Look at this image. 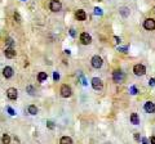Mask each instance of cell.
<instances>
[{
    "label": "cell",
    "mask_w": 155,
    "mask_h": 144,
    "mask_svg": "<svg viewBox=\"0 0 155 144\" xmlns=\"http://www.w3.org/2000/svg\"><path fill=\"white\" fill-rule=\"evenodd\" d=\"M124 79H125V76L120 70H116V71L112 72V81L115 84H122L123 81H124Z\"/></svg>",
    "instance_id": "6da1fadb"
},
{
    "label": "cell",
    "mask_w": 155,
    "mask_h": 144,
    "mask_svg": "<svg viewBox=\"0 0 155 144\" xmlns=\"http://www.w3.org/2000/svg\"><path fill=\"white\" fill-rule=\"evenodd\" d=\"M90 64H92L93 68H101L102 64H103V61H102V58L100 57V55H93L92 57V59H90Z\"/></svg>",
    "instance_id": "7a4b0ae2"
},
{
    "label": "cell",
    "mask_w": 155,
    "mask_h": 144,
    "mask_svg": "<svg viewBox=\"0 0 155 144\" xmlns=\"http://www.w3.org/2000/svg\"><path fill=\"white\" fill-rule=\"evenodd\" d=\"M133 73L136 76H144L145 73H146V67H145L144 64H134L133 66Z\"/></svg>",
    "instance_id": "3957f363"
},
{
    "label": "cell",
    "mask_w": 155,
    "mask_h": 144,
    "mask_svg": "<svg viewBox=\"0 0 155 144\" xmlns=\"http://www.w3.org/2000/svg\"><path fill=\"white\" fill-rule=\"evenodd\" d=\"M144 28L147 31H154L155 30V19L154 18H146L144 21Z\"/></svg>",
    "instance_id": "277c9868"
},
{
    "label": "cell",
    "mask_w": 155,
    "mask_h": 144,
    "mask_svg": "<svg viewBox=\"0 0 155 144\" xmlns=\"http://www.w3.org/2000/svg\"><path fill=\"white\" fill-rule=\"evenodd\" d=\"M60 93H61V97L63 98H70L71 94H72V90L69 85H62L61 89H60Z\"/></svg>",
    "instance_id": "5b68a950"
},
{
    "label": "cell",
    "mask_w": 155,
    "mask_h": 144,
    "mask_svg": "<svg viewBox=\"0 0 155 144\" xmlns=\"http://www.w3.org/2000/svg\"><path fill=\"white\" fill-rule=\"evenodd\" d=\"M49 9H51L52 12H60L62 9L61 1H58V0H51V1H49Z\"/></svg>",
    "instance_id": "8992f818"
},
{
    "label": "cell",
    "mask_w": 155,
    "mask_h": 144,
    "mask_svg": "<svg viewBox=\"0 0 155 144\" xmlns=\"http://www.w3.org/2000/svg\"><path fill=\"white\" fill-rule=\"evenodd\" d=\"M90 84H92V88H93L94 90H102V88H103L102 80L98 79V77H93L92 81H90Z\"/></svg>",
    "instance_id": "52a82bcc"
},
{
    "label": "cell",
    "mask_w": 155,
    "mask_h": 144,
    "mask_svg": "<svg viewBox=\"0 0 155 144\" xmlns=\"http://www.w3.org/2000/svg\"><path fill=\"white\" fill-rule=\"evenodd\" d=\"M80 43L83 45H89L90 43H92V36H90L88 32L80 34Z\"/></svg>",
    "instance_id": "ba28073f"
},
{
    "label": "cell",
    "mask_w": 155,
    "mask_h": 144,
    "mask_svg": "<svg viewBox=\"0 0 155 144\" xmlns=\"http://www.w3.org/2000/svg\"><path fill=\"white\" fill-rule=\"evenodd\" d=\"M7 97L11 99V100H16L17 97H18V91L16 88H9L7 90Z\"/></svg>",
    "instance_id": "9c48e42d"
},
{
    "label": "cell",
    "mask_w": 155,
    "mask_h": 144,
    "mask_svg": "<svg viewBox=\"0 0 155 144\" xmlns=\"http://www.w3.org/2000/svg\"><path fill=\"white\" fill-rule=\"evenodd\" d=\"M144 109H145V112L146 113H154L155 112V104L153 102H146L145 103V106H144Z\"/></svg>",
    "instance_id": "30bf717a"
},
{
    "label": "cell",
    "mask_w": 155,
    "mask_h": 144,
    "mask_svg": "<svg viewBox=\"0 0 155 144\" xmlns=\"http://www.w3.org/2000/svg\"><path fill=\"white\" fill-rule=\"evenodd\" d=\"M3 76L5 79H11L13 76V68H12V67H9V66L4 67V68H3Z\"/></svg>",
    "instance_id": "8fae6325"
},
{
    "label": "cell",
    "mask_w": 155,
    "mask_h": 144,
    "mask_svg": "<svg viewBox=\"0 0 155 144\" xmlns=\"http://www.w3.org/2000/svg\"><path fill=\"white\" fill-rule=\"evenodd\" d=\"M4 54H5V57H7V58L12 59V58H14V57H16V50H14L13 48L8 46V48H5V50H4Z\"/></svg>",
    "instance_id": "7c38bea8"
},
{
    "label": "cell",
    "mask_w": 155,
    "mask_h": 144,
    "mask_svg": "<svg viewBox=\"0 0 155 144\" xmlns=\"http://www.w3.org/2000/svg\"><path fill=\"white\" fill-rule=\"evenodd\" d=\"M75 17H76V19H78V21H85V18H87V13L83 10V9H79V10H76Z\"/></svg>",
    "instance_id": "4fadbf2b"
},
{
    "label": "cell",
    "mask_w": 155,
    "mask_h": 144,
    "mask_svg": "<svg viewBox=\"0 0 155 144\" xmlns=\"http://www.w3.org/2000/svg\"><path fill=\"white\" fill-rule=\"evenodd\" d=\"M131 122L133 125H138L140 124V117H138V115L136 113V112L131 113Z\"/></svg>",
    "instance_id": "5bb4252c"
},
{
    "label": "cell",
    "mask_w": 155,
    "mask_h": 144,
    "mask_svg": "<svg viewBox=\"0 0 155 144\" xmlns=\"http://www.w3.org/2000/svg\"><path fill=\"white\" fill-rule=\"evenodd\" d=\"M119 13L122 14V17H124V18H127L129 16V8H127V7H122L120 9H119Z\"/></svg>",
    "instance_id": "9a60e30c"
},
{
    "label": "cell",
    "mask_w": 155,
    "mask_h": 144,
    "mask_svg": "<svg viewBox=\"0 0 155 144\" xmlns=\"http://www.w3.org/2000/svg\"><path fill=\"white\" fill-rule=\"evenodd\" d=\"M47 79H48L47 72H39V75H38V81L39 82H44Z\"/></svg>",
    "instance_id": "2e32d148"
},
{
    "label": "cell",
    "mask_w": 155,
    "mask_h": 144,
    "mask_svg": "<svg viewBox=\"0 0 155 144\" xmlns=\"http://www.w3.org/2000/svg\"><path fill=\"white\" fill-rule=\"evenodd\" d=\"M60 144H72V139L70 136H62L60 139Z\"/></svg>",
    "instance_id": "e0dca14e"
},
{
    "label": "cell",
    "mask_w": 155,
    "mask_h": 144,
    "mask_svg": "<svg viewBox=\"0 0 155 144\" xmlns=\"http://www.w3.org/2000/svg\"><path fill=\"white\" fill-rule=\"evenodd\" d=\"M27 111H29V113H30V115H36V113H38V108H36V106H34V104L29 106Z\"/></svg>",
    "instance_id": "ac0fdd59"
},
{
    "label": "cell",
    "mask_w": 155,
    "mask_h": 144,
    "mask_svg": "<svg viewBox=\"0 0 155 144\" xmlns=\"http://www.w3.org/2000/svg\"><path fill=\"white\" fill-rule=\"evenodd\" d=\"M1 142H3V144H9L11 143V136H9L8 134H4L3 138H1Z\"/></svg>",
    "instance_id": "d6986e66"
},
{
    "label": "cell",
    "mask_w": 155,
    "mask_h": 144,
    "mask_svg": "<svg viewBox=\"0 0 155 144\" xmlns=\"http://www.w3.org/2000/svg\"><path fill=\"white\" fill-rule=\"evenodd\" d=\"M94 14H96V16H102V14H103L102 9H100V8L96 7V8H94Z\"/></svg>",
    "instance_id": "ffe728a7"
},
{
    "label": "cell",
    "mask_w": 155,
    "mask_h": 144,
    "mask_svg": "<svg viewBox=\"0 0 155 144\" xmlns=\"http://www.w3.org/2000/svg\"><path fill=\"white\" fill-rule=\"evenodd\" d=\"M129 91H131L132 95H136V94L138 93V90H137V88H136V86H131V90H129Z\"/></svg>",
    "instance_id": "44dd1931"
},
{
    "label": "cell",
    "mask_w": 155,
    "mask_h": 144,
    "mask_svg": "<svg viewBox=\"0 0 155 144\" xmlns=\"http://www.w3.org/2000/svg\"><path fill=\"white\" fill-rule=\"evenodd\" d=\"M14 19H16V22H18V23L21 22V16H20L18 12H14Z\"/></svg>",
    "instance_id": "7402d4cb"
},
{
    "label": "cell",
    "mask_w": 155,
    "mask_h": 144,
    "mask_svg": "<svg viewBox=\"0 0 155 144\" xmlns=\"http://www.w3.org/2000/svg\"><path fill=\"white\" fill-rule=\"evenodd\" d=\"M47 127H48L49 130H53V129H54V124L52 122V121H47Z\"/></svg>",
    "instance_id": "603a6c76"
},
{
    "label": "cell",
    "mask_w": 155,
    "mask_h": 144,
    "mask_svg": "<svg viewBox=\"0 0 155 144\" xmlns=\"http://www.w3.org/2000/svg\"><path fill=\"white\" fill-rule=\"evenodd\" d=\"M27 91H29L30 95H34V94H35V90H34L33 86H27Z\"/></svg>",
    "instance_id": "cb8c5ba5"
},
{
    "label": "cell",
    "mask_w": 155,
    "mask_h": 144,
    "mask_svg": "<svg viewBox=\"0 0 155 144\" xmlns=\"http://www.w3.org/2000/svg\"><path fill=\"white\" fill-rule=\"evenodd\" d=\"M53 80H54V81H58V80H60V73H58V72H53Z\"/></svg>",
    "instance_id": "d4e9b609"
},
{
    "label": "cell",
    "mask_w": 155,
    "mask_h": 144,
    "mask_svg": "<svg viewBox=\"0 0 155 144\" xmlns=\"http://www.w3.org/2000/svg\"><path fill=\"white\" fill-rule=\"evenodd\" d=\"M8 113L11 115V116H14V115H16V112H14V109H13L12 107H8Z\"/></svg>",
    "instance_id": "484cf974"
},
{
    "label": "cell",
    "mask_w": 155,
    "mask_h": 144,
    "mask_svg": "<svg viewBox=\"0 0 155 144\" xmlns=\"http://www.w3.org/2000/svg\"><path fill=\"white\" fill-rule=\"evenodd\" d=\"M13 44H14V41H13L12 39H8V40H7V45H8V46L13 48Z\"/></svg>",
    "instance_id": "4316f807"
},
{
    "label": "cell",
    "mask_w": 155,
    "mask_h": 144,
    "mask_svg": "<svg viewBox=\"0 0 155 144\" xmlns=\"http://www.w3.org/2000/svg\"><path fill=\"white\" fill-rule=\"evenodd\" d=\"M149 85H150V86H154V85H155V79H150L149 80Z\"/></svg>",
    "instance_id": "83f0119b"
},
{
    "label": "cell",
    "mask_w": 155,
    "mask_h": 144,
    "mask_svg": "<svg viewBox=\"0 0 155 144\" xmlns=\"http://www.w3.org/2000/svg\"><path fill=\"white\" fill-rule=\"evenodd\" d=\"M70 35L72 36V37H75L76 34H75V30H74V28H70Z\"/></svg>",
    "instance_id": "f1b7e54d"
},
{
    "label": "cell",
    "mask_w": 155,
    "mask_h": 144,
    "mask_svg": "<svg viewBox=\"0 0 155 144\" xmlns=\"http://www.w3.org/2000/svg\"><path fill=\"white\" fill-rule=\"evenodd\" d=\"M80 79H81V82H83V85H84V86H87V81L84 79V76H80Z\"/></svg>",
    "instance_id": "f546056e"
},
{
    "label": "cell",
    "mask_w": 155,
    "mask_h": 144,
    "mask_svg": "<svg viewBox=\"0 0 155 144\" xmlns=\"http://www.w3.org/2000/svg\"><path fill=\"white\" fill-rule=\"evenodd\" d=\"M127 50H128V48H119V52L122 53H127Z\"/></svg>",
    "instance_id": "4dcf8cb0"
},
{
    "label": "cell",
    "mask_w": 155,
    "mask_h": 144,
    "mask_svg": "<svg viewBox=\"0 0 155 144\" xmlns=\"http://www.w3.org/2000/svg\"><path fill=\"white\" fill-rule=\"evenodd\" d=\"M114 39H115V43H116V44H120V41H122V40H120V37H118V36H115Z\"/></svg>",
    "instance_id": "1f68e13d"
},
{
    "label": "cell",
    "mask_w": 155,
    "mask_h": 144,
    "mask_svg": "<svg viewBox=\"0 0 155 144\" xmlns=\"http://www.w3.org/2000/svg\"><path fill=\"white\" fill-rule=\"evenodd\" d=\"M150 143H151V144H155V135L150 138Z\"/></svg>",
    "instance_id": "d6a6232c"
},
{
    "label": "cell",
    "mask_w": 155,
    "mask_h": 144,
    "mask_svg": "<svg viewBox=\"0 0 155 144\" xmlns=\"http://www.w3.org/2000/svg\"><path fill=\"white\" fill-rule=\"evenodd\" d=\"M134 139L136 140H140V134L138 133H134Z\"/></svg>",
    "instance_id": "836d02e7"
},
{
    "label": "cell",
    "mask_w": 155,
    "mask_h": 144,
    "mask_svg": "<svg viewBox=\"0 0 155 144\" xmlns=\"http://www.w3.org/2000/svg\"><path fill=\"white\" fill-rule=\"evenodd\" d=\"M142 144H149V143H147V139H146V138H142Z\"/></svg>",
    "instance_id": "e575fe53"
},
{
    "label": "cell",
    "mask_w": 155,
    "mask_h": 144,
    "mask_svg": "<svg viewBox=\"0 0 155 144\" xmlns=\"http://www.w3.org/2000/svg\"><path fill=\"white\" fill-rule=\"evenodd\" d=\"M22 1H26V0H22Z\"/></svg>",
    "instance_id": "d590c367"
},
{
    "label": "cell",
    "mask_w": 155,
    "mask_h": 144,
    "mask_svg": "<svg viewBox=\"0 0 155 144\" xmlns=\"http://www.w3.org/2000/svg\"><path fill=\"white\" fill-rule=\"evenodd\" d=\"M154 9H155V8H154Z\"/></svg>",
    "instance_id": "8d00e7d4"
}]
</instances>
